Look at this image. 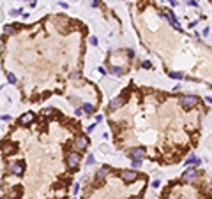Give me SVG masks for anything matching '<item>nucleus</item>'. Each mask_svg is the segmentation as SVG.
<instances>
[{"label":"nucleus","instance_id":"f257e3e1","mask_svg":"<svg viewBox=\"0 0 212 199\" xmlns=\"http://www.w3.org/2000/svg\"><path fill=\"white\" fill-rule=\"evenodd\" d=\"M196 104H198V97L196 95H184V97H180V106L184 109H191Z\"/></svg>","mask_w":212,"mask_h":199},{"label":"nucleus","instance_id":"f03ea898","mask_svg":"<svg viewBox=\"0 0 212 199\" xmlns=\"http://www.w3.org/2000/svg\"><path fill=\"white\" fill-rule=\"evenodd\" d=\"M122 180H124V183H133L136 178H138V173H136L135 169H126V171H122Z\"/></svg>","mask_w":212,"mask_h":199},{"label":"nucleus","instance_id":"7ed1b4c3","mask_svg":"<svg viewBox=\"0 0 212 199\" xmlns=\"http://www.w3.org/2000/svg\"><path fill=\"white\" fill-rule=\"evenodd\" d=\"M196 176H198V171H196L194 167H189V169H186V171H184V175H182V181L191 183V181H194V180H196Z\"/></svg>","mask_w":212,"mask_h":199},{"label":"nucleus","instance_id":"20e7f679","mask_svg":"<svg viewBox=\"0 0 212 199\" xmlns=\"http://www.w3.org/2000/svg\"><path fill=\"white\" fill-rule=\"evenodd\" d=\"M80 155H78V152H71L69 155H67V167H71V169H74L78 164H80Z\"/></svg>","mask_w":212,"mask_h":199},{"label":"nucleus","instance_id":"39448f33","mask_svg":"<svg viewBox=\"0 0 212 199\" xmlns=\"http://www.w3.org/2000/svg\"><path fill=\"white\" fill-rule=\"evenodd\" d=\"M129 157H131V160H143L145 159V148H141V146H138V148H133L131 152H129Z\"/></svg>","mask_w":212,"mask_h":199},{"label":"nucleus","instance_id":"423d86ee","mask_svg":"<svg viewBox=\"0 0 212 199\" xmlns=\"http://www.w3.org/2000/svg\"><path fill=\"white\" fill-rule=\"evenodd\" d=\"M74 146L78 148V152H81V150H85L87 146H89V138L85 136V134H81V136H78L76 141H74Z\"/></svg>","mask_w":212,"mask_h":199},{"label":"nucleus","instance_id":"0eeeda50","mask_svg":"<svg viewBox=\"0 0 212 199\" xmlns=\"http://www.w3.org/2000/svg\"><path fill=\"white\" fill-rule=\"evenodd\" d=\"M23 167H25L23 162H13V164L9 166V169H11V173H13L14 176H21V175H23V171H25Z\"/></svg>","mask_w":212,"mask_h":199},{"label":"nucleus","instance_id":"6e6552de","mask_svg":"<svg viewBox=\"0 0 212 199\" xmlns=\"http://www.w3.org/2000/svg\"><path fill=\"white\" fill-rule=\"evenodd\" d=\"M34 118H36V115H34L32 111H28V113H25V115L19 118V123H21V125H28V123L34 122Z\"/></svg>","mask_w":212,"mask_h":199},{"label":"nucleus","instance_id":"1a4fd4ad","mask_svg":"<svg viewBox=\"0 0 212 199\" xmlns=\"http://www.w3.org/2000/svg\"><path fill=\"white\" fill-rule=\"evenodd\" d=\"M122 104H124L122 97H115V99H112L110 106H108V109H110V111H115V109H118V108H120Z\"/></svg>","mask_w":212,"mask_h":199},{"label":"nucleus","instance_id":"9d476101","mask_svg":"<svg viewBox=\"0 0 212 199\" xmlns=\"http://www.w3.org/2000/svg\"><path fill=\"white\" fill-rule=\"evenodd\" d=\"M164 14H166V18H168V20L172 21V25H173V27H175V28H177V30H182V28H180V25H179V21L175 20L173 13H172L170 9H166V11H164Z\"/></svg>","mask_w":212,"mask_h":199},{"label":"nucleus","instance_id":"9b49d317","mask_svg":"<svg viewBox=\"0 0 212 199\" xmlns=\"http://www.w3.org/2000/svg\"><path fill=\"white\" fill-rule=\"evenodd\" d=\"M106 176H108V167H101V169H99V171L96 173V180H97V181L104 180Z\"/></svg>","mask_w":212,"mask_h":199},{"label":"nucleus","instance_id":"f8f14e48","mask_svg":"<svg viewBox=\"0 0 212 199\" xmlns=\"http://www.w3.org/2000/svg\"><path fill=\"white\" fill-rule=\"evenodd\" d=\"M16 28H18L16 25H5V27H4V32H5L7 35H11V34H14V32H16Z\"/></svg>","mask_w":212,"mask_h":199},{"label":"nucleus","instance_id":"ddd939ff","mask_svg":"<svg viewBox=\"0 0 212 199\" xmlns=\"http://www.w3.org/2000/svg\"><path fill=\"white\" fill-rule=\"evenodd\" d=\"M110 71H112L113 76H122V74H124V69H122V67H115V65L110 67Z\"/></svg>","mask_w":212,"mask_h":199},{"label":"nucleus","instance_id":"4468645a","mask_svg":"<svg viewBox=\"0 0 212 199\" xmlns=\"http://www.w3.org/2000/svg\"><path fill=\"white\" fill-rule=\"evenodd\" d=\"M14 150H16L14 144H4V153H13Z\"/></svg>","mask_w":212,"mask_h":199},{"label":"nucleus","instance_id":"2eb2a0df","mask_svg":"<svg viewBox=\"0 0 212 199\" xmlns=\"http://www.w3.org/2000/svg\"><path fill=\"white\" fill-rule=\"evenodd\" d=\"M186 164H200V160H198V157H194V155H191V157H187V160H186Z\"/></svg>","mask_w":212,"mask_h":199},{"label":"nucleus","instance_id":"dca6fc26","mask_svg":"<svg viewBox=\"0 0 212 199\" xmlns=\"http://www.w3.org/2000/svg\"><path fill=\"white\" fill-rule=\"evenodd\" d=\"M7 81H9V83H13V85H14V83H16V76H14V74H13V72H7Z\"/></svg>","mask_w":212,"mask_h":199},{"label":"nucleus","instance_id":"f3484780","mask_svg":"<svg viewBox=\"0 0 212 199\" xmlns=\"http://www.w3.org/2000/svg\"><path fill=\"white\" fill-rule=\"evenodd\" d=\"M83 111L92 113V111H94V106H92V104H83Z\"/></svg>","mask_w":212,"mask_h":199},{"label":"nucleus","instance_id":"a211bd4d","mask_svg":"<svg viewBox=\"0 0 212 199\" xmlns=\"http://www.w3.org/2000/svg\"><path fill=\"white\" fill-rule=\"evenodd\" d=\"M170 78H173V80H180V78H182V72H170Z\"/></svg>","mask_w":212,"mask_h":199},{"label":"nucleus","instance_id":"6ab92c4d","mask_svg":"<svg viewBox=\"0 0 212 199\" xmlns=\"http://www.w3.org/2000/svg\"><path fill=\"white\" fill-rule=\"evenodd\" d=\"M140 166H141V160H138V159L133 160V169H138Z\"/></svg>","mask_w":212,"mask_h":199},{"label":"nucleus","instance_id":"aec40b11","mask_svg":"<svg viewBox=\"0 0 212 199\" xmlns=\"http://www.w3.org/2000/svg\"><path fill=\"white\" fill-rule=\"evenodd\" d=\"M18 14H21V11H19V9H14V11H11V16H18Z\"/></svg>","mask_w":212,"mask_h":199},{"label":"nucleus","instance_id":"412c9836","mask_svg":"<svg viewBox=\"0 0 212 199\" xmlns=\"http://www.w3.org/2000/svg\"><path fill=\"white\" fill-rule=\"evenodd\" d=\"M94 162H96V159H94V157H92V155H90V157H89V159H87V164H89V166H90V164H94Z\"/></svg>","mask_w":212,"mask_h":199},{"label":"nucleus","instance_id":"4be33fe9","mask_svg":"<svg viewBox=\"0 0 212 199\" xmlns=\"http://www.w3.org/2000/svg\"><path fill=\"white\" fill-rule=\"evenodd\" d=\"M159 185H161V181H159V180H154V181H152V187H154V189H157Z\"/></svg>","mask_w":212,"mask_h":199},{"label":"nucleus","instance_id":"5701e85b","mask_svg":"<svg viewBox=\"0 0 212 199\" xmlns=\"http://www.w3.org/2000/svg\"><path fill=\"white\" fill-rule=\"evenodd\" d=\"M150 67H152L150 62H143V69H150Z\"/></svg>","mask_w":212,"mask_h":199},{"label":"nucleus","instance_id":"b1692460","mask_svg":"<svg viewBox=\"0 0 212 199\" xmlns=\"http://www.w3.org/2000/svg\"><path fill=\"white\" fill-rule=\"evenodd\" d=\"M90 42H92V46H97V39H96V37H94V35L90 37Z\"/></svg>","mask_w":212,"mask_h":199},{"label":"nucleus","instance_id":"393cba45","mask_svg":"<svg viewBox=\"0 0 212 199\" xmlns=\"http://www.w3.org/2000/svg\"><path fill=\"white\" fill-rule=\"evenodd\" d=\"M131 199H141V198H138V196H133V198H131Z\"/></svg>","mask_w":212,"mask_h":199}]
</instances>
